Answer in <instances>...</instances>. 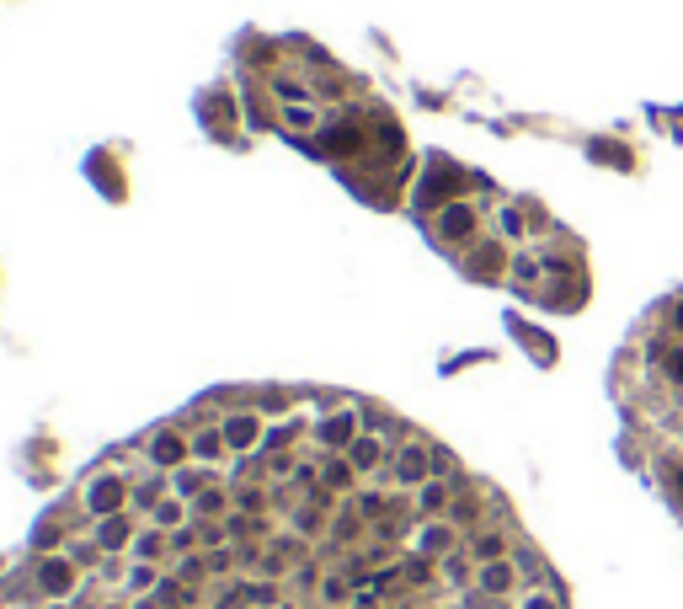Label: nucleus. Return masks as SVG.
I'll list each match as a JSON object with an SVG mask.
<instances>
[{"label":"nucleus","mask_w":683,"mask_h":609,"mask_svg":"<svg viewBox=\"0 0 683 609\" xmlns=\"http://www.w3.org/2000/svg\"><path fill=\"white\" fill-rule=\"evenodd\" d=\"M129 529H133L129 519H118V513H107V519H102V529H96V540H102V545L112 550V545H123V540H129Z\"/></svg>","instance_id":"7"},{"label":"nucleus","mask_w":683,"mask_h":609,"mask_svg":"<svg viewBox=\"0 0 683 609\" xmlns=\"http://www.w3.org/2000/svg\"><path fill=\"white\" fill-rule=\"evenodd\" d=\"M251 401H256V412H283L294 396H288V390H262V396H251Z\"/></svg>","instance_id":"9"},{"label":"nucleus","mask_w":683,"mask_h":609,"mask_svg":"<svg viewBox=\"0 0 683 609\" xmlns=\"http://www.w3.org/2000/svg\"><path fill=\"white\" fill-rule=\"evenodd\" d=\"M203 481H208V471H182L177 475V492H187V497H192V492H203Z\"/></svg>","instance_id":"10"},{"label":"nucleus","mask_w":683,"mask_h":609,"mask_svg":"<svg viewBox=\"0 0 683 609\" xmlns=\"http://www.w3.org/2000/svg\"><path fill=\"white\" fill-rule=\"evenodd\" d=\"M315 433H321V444H326V449H348V444L358 439V422H352V412L342 406V412L321 417V427H315Z\"/></svg>","instance_id":"3"},{"label":"nucleus","mask_w":683,"mask_h":609,"mask_svg":"<svg viewBox=\"0 0 683 609\" xmlns=\"http://www.w3.org/2000/svg\"><path fill=\"white\" fill-rule=\"evenodd\" d=\"M278 123L288 134H310V129L326 123V112H321V102H294V107H278Z\"/></svg>","instance_id":"4"},{"label":"nucleus","mask_w":683,"mask_h":609,"mask_svg":"<svg viewBox=\"0 0 683 609\" xmlns=\"http://www.w3.org/2000/svg\"><path fill=\"white\" fill-rule=\"evenodd\" d=\"M219 427H225V444H230V449L240 454V449H251V444L262 439V412H256V406H251V412L240 406V412H230V417H225Z\"/></svg>","instance_id":"2"},{"label":"nucleus","mask_w":683,"mask_h":609,"mask_svg":"<svg viewBox=\"0 0 683 609\" xmlns=\"http://www.w3.org/2000/svg\"><path fill=\"white\" fill-rule=\"evenodd\" d=\"M470 230H475V208L449 203L444 214H438V235H444V241H470Z\"/></svg>","instance_id":"5"},{"label":"nucleus","mask_w":683,"mask_h":609,"mask_svg":"<svg viewBox=\"0 0 683 609\" xmlns=\"http://www.w3.org/2000/svg\"><path fill=\"white\" fill-rule=\"evenodd\" d=\"M155 524H182V508L177 502H155Z\"/></svg>","instance_id":"11"},{"label":"nucleus","mask_w":683,"mask_h":609,"mask_svg":"<svg viewBox=\"0 0 683 609\" xmlns=\"http://www.w3.org/2000/svg\"><path fill=\"white\" fill-rule=\"evenodd\" d=\"M144 449H150V460H155L160 471H177V465L192 454V439H187V427H155V433L144 439Z\"/></svg>","instance_id":"1"},{"label":"nucleus","mask_w":683,"mask_h":609,"mask_svg":"<svg viewBox=\"0 0 683 609\" xmlns=\"http://www.w3.org/2000/svg\"><path fill=\"white\" fill-rule=\"evenodd\" d=\"M396 471H400V481H422V475H427V454L422 449H400Z\"/></svg>","instance_id":"8"},{"label":"nucleus","mask_w":683,"mask_h":609,"mask_svg":"<svg viewBox=\"0 0 683 609\" xmlns=\"http://www.w3.org/2000/svg\"><path fill=\"white\" fill-rule=\"evenodd\" d=\"M379 460H384V444L374 439V433H358V439L348 444V465L352 471H379Z\"/></svg>","instance_id":"6"}]
</instances>
